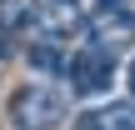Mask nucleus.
Instances as JSON below:
<instances>
[{
    "label": "nucleus",
    "instance_id": "f257e3e1",
    "mask_svg": "<svg viewBox=\"0 0 135 130\" xmlns=\"http://www.w3.org/2000/svg\"><path fill=\"white\" fill-rule=\"evenodd\" d=\"M70 120V95L60 85H20L10 95V125L15 130H60Z\"/></svg>",
    "mask_w": 135,
    "mask_h": 130
},
{
    "label": "nucleus",
    "instance_id": "f03ea898",
    "mask_svg": "<svg viewBox=\"0 0 135 130\" xmlns=\"http://www.w3.org/2000/svg\"><path fill=\"white\" fill-rule=\"evenodd\" d=\"M110 80H115V55H110V50H100V45L70 50V60H65V85H70V95H100Z\"/></svg>",
    "mask_w": 135,
    "mask_h": 130
},
{
    "label": "nucleus",
    "instance_id": "7ed1b4c3",
    "mask_svg": "<svg viewBox=\"0 0 135 130\" xmlns=\"http://www.w3.org/2000/svg\"><path fill=\"white\" fill-rule=\"evenodd\" d=\"M85 40L110 55H125L135 45V10L130 5H95V15L85 20Z\"/></svg>",
    "mask_w": 135,
    "mask_h": 130
},
{
    "label": "nucleus",
    "instance_id": "20e7f679",
    "mask_svg": "<svg viewBox=\"0 0 135 130\" xmlns=\"http://www.w3.org/2000/svg\"><path fill=\"white\" fill-rule=\"evenodd\" d=\"M25 60H30L40 75H65V60H70L65 35H60V30H40V35L25 45Z\"/></svg>",
    "mask_w": 135,
    "mask_h": 130
},
{
    "label": "nucleus",
    "instance_id": "39448f33",
    "mask_svg": "<svg viewBox=\"0 0 135 130\" xmlns=\"http://www.w3.org/2000/svg\"><path fill=\"white\" fill-rule=\"evenodd\" d=\"M75 130H135V105H130V100L95 105V110L75 115Z\"/></svg>",
    "mask_w": 135,
    "mask_h": 130
},
{
    "label": "nucleus",
    "instance_id": "423d86ee",
    "mask_svg": "<svg viewBox=\"0 0 135 130\" xmlns=\"http://www.w3.org/2000/svg\"><path fill=\"white\" fill-rule=\"evenodd\" d=\"M35 20H40V5L35 0H0V30L10 40L25 35V30H35Z\"/></svg>",
    "mask_w": 135,
    "mask_h": 130
},
{
    "label": "nucleus",
    "instance_id": "0eeeda50",
    "mask_svg": "<svg viewBox=\"0 0 135 130\" xmlns=\"http://www.w3.org/2000/svg\"><path fill=\"white\" fill-rule=\"evenodd\" d=\"M80 0H45V10H75Z\"/></svg>",
    "mask_w": 135,
    "mask_h": 130
},
{
    "label": "nucleus",
    "instance_id": "6e6552de",
    "mask_svg": "<svg viewBox=\"0 0 135 130\" xmlns=\"http://www.w3.org/2000/svg\"><path fill=\"white\" fill-rule=\"evenodd\" d=\"M5 60H10V35L0 30V70H5Z\"/></svg>",
    "mask_w": 135,
    "mask_h": 130
},
{
    "label": "nucleus",
    "instance_id": "1a4fd4ad",
    "mask_svg": "<svg viewBox=\"0 0 135 130\" xmlns=\"http://www.w3.org/2000/svg\"><path fill=\"white\" fill-rule=\"evenodd\" d=\"M130 95H135V60H130Z\"/></svg>",
    "mask_w": 135,
    "mask_h": 130
},
{
    "label": "nucleus",
    "instance_id": "9d476101",
    "mask_svg": "<svg viewBox=\"0 0 135 130\" xmlns=\"http://www.w3.org/2000/svg\"><path fill=\"white\" fill-rule=\"evenodd\" d=\"M95 5H125V0H95Z\"/></svg>",
    "mask_w": 135,
    "mask_h": 130
}]
</instances>
